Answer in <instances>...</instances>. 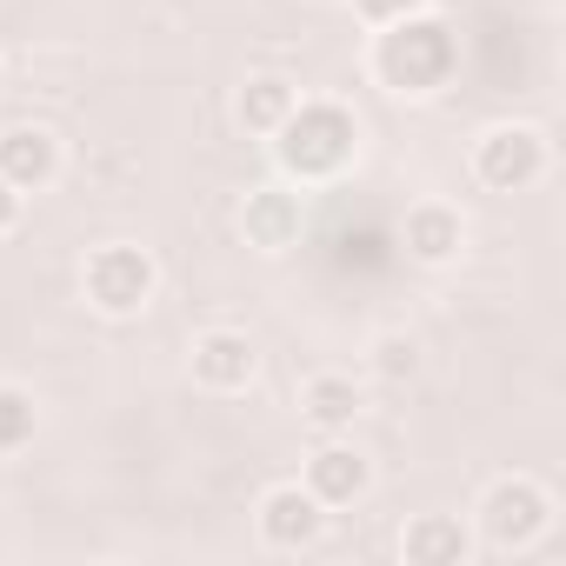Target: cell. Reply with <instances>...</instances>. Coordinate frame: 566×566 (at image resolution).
<instances>
[{"label": "cell", "mask_w": 566, "mask_h": 566, "mask_svg": "<svg viewBox=\"0 0 566 566\" xmlns=\"http://www.w3.org/2000/svg\"><path fill=\"white\" fill-rule=\"evenodd\" d=\"M546 526H553V493L539 480L506 473V480H493L480 493V539L493 553H526V546L546 539Z\"/></svg>", "instance_id": "obj_5"}, {"label": "cell", "mask_w": 566, "mask_h": 566, "mask_svg": "<svg viewBox=\"0 0 566 566\" xmlns=\"http://www.w3.org/2000/svg\"><path fill=\"white\" fill-rule=\"evenodd\" d=\"M360 407H367V394H360L354 374H314V380L301 387V420H307L314 433H354Z\"/></svg>", "instance_id": "obj_13"}, {"label": "cell", "mask_w": 566, "mask_h": 566, "mask_svg": "<svg viewBox=\"0 0 566 566\" xmlns=\"http://www.w3.org/2000/svg\"><path fill=\"white\" fill-rule=\"evenodd\" d=\"M41 433V400L21 387V380H0V460L28 453Z\"/></svg>", "instance_id": "obj_15"}, {"label": "cell", "mask_w": 566, "mask_h": 566, "mask_svg": "<svg viewBox=\"0 0 566 566\" xmlns=\"http://www.w3.org/2000/svg\"><path fill=\"white\" fill-rule=\"evenodd\" d=\"M347 8L367 21V28H394V21H407V14H420L427 0H347Z\"/></svg>", "instance_id": "obj_17"}, {"label": "cell", "mask_w": 566, "mask_h": 566, "mask_svg": "<svg viewBox=\"0 0 566 566\" xmlns=\"http://www.w3.org/2000/svg\"><path fill=\"white\" fill-rule=\"evenodd\" d=\"M67 154H61V134L54 127H8L0 134V180L14 193H48L61 180Z\"/></svg>", "instance_id": "obj_11"}, {"label": "cell", "mask_w": 566, "mask_h": 566, "mask_svg": "<svg viewBox=\"0 0 566 566\" xmlns=\"http://www.w3.org/2000/svg\"><path fill=\"white\" fill-rule=\"evenodd\" d=\"M400 559L407 566H467L473 533L460 526V513H413L407 533H400Z\"/></svg>", "instance_id": "obj_12"}, {"label": "cell", "mask_w": 566, "mask_h": 566, "mask_svg": "<svg viewBox=\"0 0 566 566\" xmlns=\"http://www.w3.org/2000/svg\"><path fill=\"white\" fill-rule=\"evenodd\" d=\"M327 8H334V0H327Z\"/></svg>", "instance_id": "obj_19"}, {"label": "cell", "mask_w": 566, "mask_h": 566, "mask_svg": "<svg viewBox=\"0 0 566 566\" xmlns=\"http://www.w3.org/2000/svg\"><path fill=\"white\" fill-rule=\"evenodd\" d=\"M187 374H193L200 394H247L260 380V347L240 327H207L187 347Z\"/></svg>", "instance_id": "obj_9"}, {"label": "cell", "mask_w": 566, "mask_h": 566, "mask_svg": "<svg viewBox=\"0 0 566 566\" xmlns=\"http://www.w3.org/2000/svg\"><path fill=\"white\" fill-rule=\"evenodd\" d=\"M253 533H260L266 553H307V546H321V533H327V506H321L301 480H280V486L260 493Z\"/></svg>", "instance_id": "obj_7"}, {"label": "cell", "mask_w": 566, "mask_h": 566, "mask_svg": "<svg viewBox=\"0 0 566 566\" xmlns=\"http://www.w3.org/2000/svg\"><path fill=\"white\" fill-rule=\"evenodd\" d=\"M301 107V87L287 81V74H253L240 94H233V120L253 134V140H273V127L287 120Z\"/></svg>", "instance_id": "obj_14"}, {"label": "cell", "mask_w": 566, "mask_h": 566, "mask_svg": "<svg viewBox=\"0 0 566 566\" xmlns=\"http://www.w3.org/2000/svg\"><path fill=\"white\" fill-rule=\"evenodd\" d=\"M400 247L413 266H453L467 253V213L453 200H413L400 220Z\"/></svg>", "instance_id": "obj_10"}, {"label": "cell", "mask_w": 566, "mask_h": 566, "mask_svg": "<svg viewBox=\"0 0 566 566\" xmlns=\"http://www.w3.org/2000/svg\"><path fill=\"white\" fill-rule=\"evenodd\" d=\"M21 207H28V193H14L8 180H0V240H8V233L21 227Z\"/></svg>", "instance_id": "obj_18"}, {"label": "cell", "mask_w": 566, "mask_h": 566, "mask_svg": "<svg viewBox=\"0 0 566 566\" xmlns=\"http://www.w3.org/2000/svg\"><path fill=\"white\" fill-rule=\"evenodd\" d=\"M266 147H273L280 180H294L301 193H314V187H334L360 160V120L340 101H301L287 120L273 127Z\"/></svg>", "instance_id": "obj_1"}, {"label": "cell", "mask_w": 566, "mask_h": 566, "mask_svg": "<svg viewBox=\"0 0 566 566\" xmlns=\"http://www.w3.org/2000/svg\"><path fill=\"white\" fill-rule=\"evenodd\" d=\"M81 294H87L94 314L134 321V314H147L154 294H160V260H154L147 247H134V240H107V247H94L87 266H81Z\"/></svg>", "instance_id": "obj_3"}, {"label": "cell", "mask_w": 566, "mask_h": 566, "mask_svg": "<svg viewBox=\"0 0 566 566\" xmlns=\"http://www.w3.org/2000/svg\"><path fill=\"white\" fill-rule=\"evenodd\" d=\"M473 180L486 187V193H526V187H539L546 180V167H553V147H546V134L539 127H526V120H500V127H486L480 140H473Z\"/></svg>", "instance_id": "obj_4"}, {"label": "cell", "mask_w": 566, "mask_h": 566, "mask_svg": "<svg viewBox=\"0 0 566 566\" xmlns=\"http://www.w3.org/2000/svg\"><path fill=\"white\" fill-rule=\"evenodd\" d=\"M301 233H307V193L294 180H266V187H253L240 200V240L253 253L280 260V253L301 247Z\"/></svg>", "instance_id": "obj_6"}, {"label": "cell", "mask_w": 566, "mask_h": 566, "mask_svg": "<svg viewBox=\"0 0 566 566\" xmlns=\"http://www.w3.org/2000/svg\"><path fill=\"white\" fill-rule=\"evenodd\" d=\"M374 81L400 101H433L453 74H460V34L440 14H407L394 28H374Z\"/></svg>", "instance_id": "obj_2"}, {"label": "cell", "mask_w": 566, "mask_h": 566, "mask_svg": "<svg viewBox=\"0 0 566 566\" xmlns=\"http://www.w3.org/2000/svg\"><path fill=\"white\" fill-rule=\"evenodd\" d=\"M374 374L394 380V387L413 380V374H420V340H413V334H380V340H374Z\"/></svg>", "instance_id": "obj_16"}, {"label": "cell", "mask_w": 566, "mask_h": 566, "mask_svg": "<svg viewBox=\"0 0 566 566\" xmlns=\"http://www.w3.org/2000/svg\"><path fill=\"white\" fill-rule=\"evenodd\" d=\"M301 486L327 506V513H340V506H360L367 493H374V460L354 447V440H340V433H321V447L307 453V467H301Z\"/></svg>", "instance_id": "obj_8"}]
</instances>
